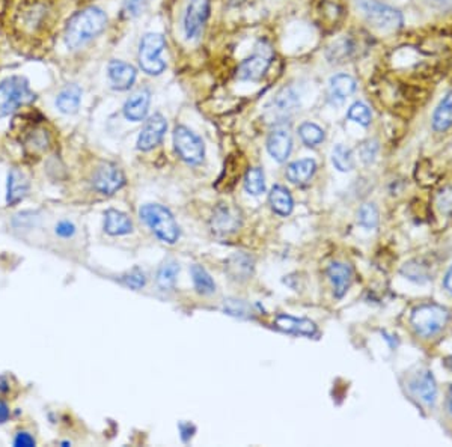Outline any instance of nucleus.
I'll use <instances>...</instances> for the list:
<instances>
[{"mask_svg":"<svg viewBox=\"0 0 452 447\" xmlns=\"http://www.w3.org/2000/svg\"><path fill=\"white\" fill-rule=\"evenodd\" d=\"M359 223L365 228H376L378 223V211L376 208V205L372 204H365L362 205V208L359 210Z\"/></svg>","mask_w":452,"mask_h":447,"instance_id":"nucleus-35","label":"nucleus"},{"mask_svg":"<svg viewBox=\"0 0 452 447\" xmlns=\"http://www.w3.org/2000/svg\"><path fill=\"white\" fill-rule=\"evenodd\" d=\"M180 273L178 263L173 259H168L162 263V267L158 268L157 273V285L160 286V290L169 291L175 286L177 276Z\"/></svg>","mask_w":452,"mask_h":447,"instance_id":"nucleus-28","label":"nucleus"},{"mask_svg":"<svg viewBox=\"0 0 452 447\" xmlns=\"http://www.w3.org/2000/svg\"><path fill=\"white\" fill-rule=\"evenodd\" d=\"M36 444L35 437L26 433V430H20L14 437V446L15 447H34Z\"/></svg>","mask_w":452,"mask_h":447,"instance_id":"nucleus-41","label":"nucleus"},{"mask_svg":"<svg viewBox=\"0 0 452 447\" xmlns=\"http://www.w3.org/2000/svg\"><path fill=\"white\" fill-rule=\"evenodd\" d=\"M241 226V212L231 205L220 204L213 212L211 229L217 235H229L239 230Z\"/></svg>","mask_w":452,"mask_h":447,"instance_id":"nucleus-12","label":"nucleus"},{"mask_svg":"<svg viewBox=\"0 0 452 447\" xmlns=\"http://www.w3.org/2000/svg\"><path fill=\"white\" fill-rule=\"evenodd\" d=\"M82 89L77 85H68L59 92L56 98V107L65 115H74L80 107Z\"/></svg>","mask_w":452,"mask_h":447,"instance_id":"nucleus-24","label":"nucleus"},{"mask_svg":"<svg viewBox=\"0 0 452 447\" xmlns=\"http://www.w3.org/2000/svg\"><path fill=\"white\" fill-rule=\"evenodd\" d=\"M76 232H77V226L71 220H61L56 223V226H54V234L63 239L73 238Z\"/></svg>","mask_w":452,"mask_h":447,"instance_id":"nucleus-40","label":"nucleus"},{"mask_svg":"<svg viewBox=\"0 0 452 447\" xmlns=\"http://www.w3.org/2000/svg\"><path fill=\"white\" fill-rule=\"evenodd\" d=\"M358 5L372 26L380 30H396L402 26V15L395 8L378 0H358Z\"/></svg>","mask_w":452,"mask_h":447,"instance_id":"nucleus-5","label":"nucleus"},{"mask_svg":"<svg viewBox=\"0 0 452 447\" xmlns=\"http://www.w3.org/2000/svg\"><path fill=\"white\" fill-rule=\"evenodd\" d=\"M166 130H168V122L162 115L157 113L151 116L139 134L138 148L140 151H151L155 148L162 142Z\"/></svg>","mask_w":452,"mask_h":447,"instance_id":"nucleus-13","label":"nucleus"},{"mask_svg":"<svg viewBox=\"0 0 452 447\" xmlns=\"http://www.w3.org/2000/svg\"><path fill=\"white\" fill-rule=\"evenodd\" d=\"M327 276L333 285V294H335V297H344V294L350 288L352 283V268L345 265V263L332 262L327 268Z\"/></svg>","mask_w":452,"mask_h":447,"instance_id":"nucleus-21","label":"nucleus"},{"mask_svg":"<svg viewBox=\"0 0 452 447\" xmlns=\"http://www.w3.org/2000/svg\"><path fill=\"white\" fill-rule=\"evenodd\" d=\"M151 102V94L148 89H140L134 92L131 97L125 101L124 115L131 122L144 121Z\"/></svg>","mask_w":452,"mask_h":447,"instance_id":"nucleus-18","label":"nucleus"},{"mask_svg":"<svg viewBox=\"0 0 452 447\" xmlns=\"http://www.w3.org/2000/svg\"><path fill=\"white\" fill-rule=\"evenodd\" d=\"M267 149L276 162L283 163L285 160L290 157L292 149L291 134L283 129H277L272 131L267 139Z\"/></svg>","mask_w":452,"mask_h":447,"instance_id":"nucleus-19","label":"nucleus"},{"mask_svg":"<svg viewBox=\"0 0 452 447\" xmlns=\"http://www.w3.org/2000/svg\"><path fill=\"white\" fill-rule=\"evenodd\" d=\"M107 17L100 8H86V10L74 14L65 28V44L68 49L77 50L89 43L105 30Z\"/></svg>","mask_w":452,"mask_h":447,"instance_id":"nucleus-1","label":"nucleus"},{"mask_svg":"<svg viewBox=\"0 0 452 447\" xmlns=\"http://www.w3.org/2000/svg\"><path fill=\"white\" fill-rule=\"evenodd\" d=\"M445 288L452 292V265L449 268V271L446 273V277H445Z\"/></svg>","mask_w":452,"mask_h":447,"instance_id":"nucleus-45","label":"nucleus"},{"mask_svg":"<svg viewBox=\"0 0 452 447\" xmlns=\"http://www.w3.org/2000/svg\"><path fill=\"white\" fill-rule=\"evenodd\" d=\"M435 205L442 214L452 215V187L443 188L435 197Z\"/></svg>","mask_w":452,"mask_h":447,"instance_id":"nucleus-39","label":"nucleus"},{"mask_svg":"<svg viewBox=\"0 0 452 447\" xmlns=\"http://www.w3.org/2000/svg\"><path fill=\"white\" fill-rule=\"evenodd\" d=\"M446 405H448V410H449L451 416H452V387H451L449 393H448V401H446Z\"/></svg>","mask_w":452,"mask_h":447,"instance_id":"nucleus-46","label":"nucleus"},{"mask_svg":"<svg viewBox=\"0 0 452 447\" xmlns=\"http://www.w3.org/2000/svg\"><path fill=\"white\" fill-rule=\"evenodd\" d=\"M192 277L196 291L202 295H210L216 291V285H214L211 276L207 273V270L201 265L192 267Z\"/></svg>","mask_w":452,"mask_h":447,"instance_id":"nucleus-29","label":"nucleus"},{"mask_svg":"<svg viewBox=\"0 0 452 447\" xmlns=\"http://www.w3.org/2000/svg\"><path fill=\"white\" fill-rule=\"evenodd\" d=\"M149 0H124L122 12L127 19H136L138 15L145 11Z\"/></svg>","mask_w":452,"mask_h":447,"instance_id":"nucleus-36","label":"nucleus"},{"mask_svg":"<svg viewBox=\"0 0 452 447\" xmlns=\"http://www.w3.org/2000/svg\"><path fill=\"white\" fill-rule=\"evenodd\" d=\"M376 154H377V143L376 142L363 143L362 149H360V155L365 163H371L372 160H374Z\"/></svg>","mask_w":452,"mask_h":447,"instance_id":"nucleus-42","label":"nucleus"},{"mask_svg":"<svg viewBox=\"0 0 452 447\" xmlns=\"http://www.w3.org/2000/svg\"><path fill=\"white\" fill-rule=\"evenodd\" d=\"M451 364H452V358H451Z\"/></svg>","mask_w":452,"mask_h":447,"instance_id":"nucleus-48","label":"nucleus"},{"mask_svg":"<svg viewBox=\"0 0 452 447\" xmlns=\"http://www.w3.org/2000/svg\"><path fill=\"white\" fill-rule=\"evenodd\" d=\"M276 329L290 334H300V336H315L316 325L306 318H296L290 315H277L275 319Z\"/></svg>","mask_w":452,"mask_h":447,"instance_id":"nucleus-16","label":"nucleus"},{"mask_svg":"<svg viewBox=\"0 0 452 447\" xmlns=\"http://www.w3.org/2000/svg\"><path fill=\"white\" fill-rule=\"evenodd\" d=\"M272 62V50L270 47L266 44H259L257 47V53L250 56L249 59L241 62V65L237 71V77L240 80H250V82H257L263 77Z\"/></svg>","mask_w":452,"mask_h":447,"instance_id":"nucleus-8","label":"nucleus"},{"mask_svg":"<svg viewBox=\"0 0 452 447\" xmlns=\"http://www.w3.org/2000/svg\"><path fill=\"white\" fill-rule=\"evenodd\" d=\"M164 38L160 34H147L142 38L139 45V63L140 68L149 76H160L166 69L163 59Z\"/></svg>","mask_w":452,"mask_h":447,"instance_id":"nucleus-4","label":"nucleus"},{"mask_svg":"<svg viewBox=\"0 0 452 447\" xmlns=\"http://www.w3.org/2000/svg\"><path fill=\"white\" fill-rule=\"evenodd\" d=\"M140 219L144 220L149 229L162 239V241L173 244L180 238V228L175 219L169 210L158 204H148L144 205L139 211Z\"/></svg>","mask_w":452,"mask_h":447,"instance_id":"nucleus-2","label":"nucleus"},{"mask_svg":"<svg viewBox=\"0 0 452 447\" xmlns=\"http://www.w3.org/2000/svg\"><path fill=\"white\" fill-rule=\"evenodd\" d=\"M225 268L234 281H246L252 276L253 259L246 253H235L226 261Z\"/></svg>","mask_w":452,"mask_h":447,"instance_id":"nucleus-22","label":"nucleus"},{"mask_svg":"<svg viewBox=\"0 0 452 447\" xmlns=\"http://www.w3.org/2000/svg\"><path fill=\"white\" fill-rule=\"evenodd\" d=\"M210 15V0H189L184 15V30L187 39H196L202 34Z\"/></svg>","mask_w":452,"mask_h":447,"instance_id":"nucleus-10","label":"nucleus"},{"mask_svg":"<svg viewBox=\"0 0 452 447\" xmlns=\"http://www.w3.org/2000/svg\"><path fill=\"white\" fill-rule=\"evenodd\" d=\"M270 205L275 212L279 215H288L292 211L294 202H292V197L287 188L282 186H275L270 191Z\"/></svg>","mask_w":452,"mask_h":447,"instance_id":"nucleus-27","label":"nucleus"},{"mask_svg":"<svg viewBox=\"0 0 452 447\" xmlns=\"http://www.w3.org/2000/svg\"><path fill=\"white\" fill-rule=\"evenodd\" d=\"M29 193V179L17 167L10 171L6 187V202L8 205H17Z\"/></svg>","mask_w":452,"mask_h":447,"instance_id":"nucleus-20","label":"nucleus"},{"mask_svg":"<svg viewBox=\"0 0 452 447\" xmlns=\"http://www.w3.org/2000/svg\"><path fill=\"white\" fill-rule=\"evenodd\" d=\"M332 163L339 172H350L354 166L352 151L344 145H338L332 151Z\"/></svg>","mask_w":452,"mask_h":447,"instance_id":"nucleus-30","label":"nucleus"},{"mask_svg":"<svg viewBox=\"0 0 452 447\" xmlns=\"http://www.w3.org/2000/svg\"><path fill=\"white\" fill-rule=\"evenodd\" d=\"M195 430L196 428L192 425V423H180V433H181V438H182V441L187 443L190 438L193 437L195 434Z\"/></svg>","mask_w":452,"mask_h":447,"instance_id":"nucleus-43","label":"nucleus"},{"mask_svg":"<svg viewBox=\"0 0 452 447\" xmlns=\"http://www.w3.org/2000/svg\"><path fill=\"white\" fill-rule=\"evenodd\" d=\"M121 282L131 290H140L142 286L145 285L147 279H145V274L142 273L139 268H134L130 271V273H127L121 277Z\"/></svg>","mask_w":452,"mask_h":447,"instance_id":"nucleus-38","label":"nucleus"},{"mask_svg":"<svg viewBox=\"0 0 452 447\" xmlns=\"http://www.w3.org/2000/svg\"><path fill=\"white\" fill-rule=\"evenodd\" d=\"M401 273L407 279H410V281L418 283H424L430 279V273H428L427 265H424V263H421L419 261H410L407 263H404Z\"/></svg>","mask_w":452,"mask_h":447,"instance_id":"nucleus-32","label":"nucleus"},{"mask_svg":"<svg viewBox=\"0 0 452 447\" xmlns=\"http://www.w3.org/2000/svg\"><path fill=\"white\" fill-rule=\"evenodd\" d=\"M316 171V164L314 160L305 158V160H297V162L291 163L287 167V178L292 182V184H306L308 181H311L314 173Z\"/></svg>","mask_w":452,"mask_h":447,"instance_id":"nucleus-25","label":"nucleus"},{"mask_svg":"<svg viewBox=\"0 0 452 447\" xmlns=\"http://www.w3.org/2000/svg\"><path fill=\"white\" fill-rule=\"evenodd\" d=\"M300 106L299 95L291 87H283L282 91L276 94V97L267 106V118L270 121H283L290 118Z\"/></svg>","mask_w":452,"mask_h":447,"instance_id":"nucleus-11","label":"nucleus"},{"mask_svg":"<svg viewBox=\"0 0 452 447\" xmlns=\"http://www.w3.org/2000/svg\"><path fill=\"white\" fill-rule=\"evenodd\" d=\"M244 187L253 196L264 193V190H266L264 173L259 169V167H252V169L248 171V173H246V178H244Z\"/></svg>","mask_w":452,"mask_h":447,"instance_id":"nucleus-31","label":"nucleus"},{"mask_svg":"<svg viewBox=\"0 0 452 447\" xmlns=\"http://www.w3.org/2000/svg\"><path fill=\"white\" fill-rule=\"evenodd\" d=\"M105 230L114 237L127 235L133 230V223L127 214L118 210H107L105 214Z\"/></svg>","mask_w":452,"mask_h":447,"instance_id":"nucleus-23","label":"nucleus"},{"mask_svg":"<svg viewBox=\"0 0 452 447\" xmlns=\"http://www.w3.org/2000/svg\"><path fill=\"white\" fill-rule=\"evenodd\" d=\"M452 127V91L440 101L433 115V129L435 131H446Z\"/></svg>","mask_w":452,"mask_h":447,"instance_id":"nucleus-26","label":"nucleus"},{"mask_svg":"<svg viewBox=\"0 0 452 447\" xmlns=\"http://www.w3.org/2000/svg\"><path fill=\"white\" fill-rule=\"evenodd\" d=\"M173 143L178 155L189 164H200L202 163L205 155V148L202 140L197 135L190 131L187 127H177L173 133Z\"/></svg>","mask_w":452,"mask_h":447,"instance_id":"nucleus-7","label":"nucleus"},{"mask_svg":"<svg viewBox=\"0 0 452 447\" xmlns=\"http://www.w3.org/2000/svg\"><path fill=\"white\" fill-rule=\"evenodd\" d=\"M109 78L112 87L116 91H127L136 80V69L130 63L122 61H112L109 63Z\"/></svg>","mask_w":452,"mask_h":447,"instance_id":"nucleus-14","label":"nucleus"},{"mask_svg":"<svg viewBox=\"0 0 452 447\" xmlns=\"http://www.w3.org/2000/svg\"><path fill=\"white\" fill-rule=\"evenodd\" d=\"M410 390L415 397H418L422 404L431 406L435 401V395H438V387H435V381L433 378L431 372L424 371L419 372L416 377L410 382Z\"/></svg>","mask_w":452,"mask_h":447,"instance_id":"nucleus-15","label":"nucleus"},{"mask_svg":"<svg viewBox=\"0 0 452 447\" xmlns=\"http://www.w3.org/2000/svg\"><path fill=\"white\" fill-rule=\"evenodd\" d=\"M125 184V178L118 166L112 163L101 164L97 171L94 172L92 177V187L100 191L101 195H114L118 190L122 188Z\"/></svg>","mask_w":452,"mask_h":447,"instance_id":"nucleus-9","label":"nucleus"},{"mask_svg":"<svg viewBox=\"0 0 452 447\" xmlns=\"http://www.w3.org/2000/svg\"><path fill=\"white\" fill-rule=\"evenodd\" d=\"M224 307L229 315L240 316V318L250 316V307H249V305H246L243 300H233V298L225 300Z\"/></svg>","mask_w":452,"mask_h":447,"instance_id":"nucleus-37","label":"nucleus"},{"mask_svg":"<svg viewBox=\"0 0 452 447\" xmlns=\"http://www.w3.org/2000/svg\"><path fill=\"white\" fill-rule=\"evenodd\" d=\"M356 87H358V83L352 76L347 74H338L335 77L330 78L329 83V101L332 105L339 106L343 102L352 97V95L356 92Z\"/></svg>","mask_w":452,"mask_h":447,"instance_id":"nucleus-17","label":"nucleus"},{"mask_svg":"<svg viewBox=\"0 0 452 447\" xmlns=\"http://www.w3.org/2000/svg\"><path fill=\"white\" fill-rule=\"evenodd\" d=\"M35 94L30 91L26 78L14 76L0 83V118L14 113L20 106L30 105Z\"/></svg>","mask_w":452,"mask_h":447,"instance_id":"nucleus-3","label":"nucleus"},{"mask_svg":"<svg viewBox=\"0 0 452 447\" xmlns=\"http://www.w3.org/2000/svg\"><path fill=\"white\" fill-rule=\"evenodd\" d=\"M299 134L301 140H303L308 146H316L324 140V131L320 129L319 125L311 124V122H305L300 125Z\"/></svg>","mask_w":452,"mask_h":447,"instance_id":"nucleus-33","label":"nucleus"},{"mask_svg":"<svg viewBox=\"0 0 452 447\" xmlns=\"http://www.w3.org/2000/svg\"><path fill=\"white\" fill-rule=\"evenodd\" d=\"M10 416H11L10 406H8V404L5 401H2V399H0V425H3V423H6L8 419H10Z\"/></svg>","mask_w":452,"mask_h":447,"instance_id":"nucleus-44","label":"nucleus"},{"mask_svg":"<svg viewBox=\"0 0 452 447\" xmlns=\"http://www.w3.org/2000/svg\"><path fill=\"white\" fill-rule=\"evenodd\" d=\"M348 119L360 124L362 127H368L371 124V111L363 102H354L348 110Z\"/></svg>","mask_w":452,"mask_h":447,"instance_id":"nucleus-34","label":"nucleus"},{"mask_svg":"<svg viewBox=\"0 0 452 447\" xmlns=\"http://www.w3.org/2000/svg\"><path fill=\"white\" fill-rule=\"evenodd\" d=\"M243 3V0H229V5L231 6H239Z\"/></svg>","mask_w":452,"mask_h":447,"instance_id":"nucleus-47","label":"nucleus"},{"mask_svg":"<svg viewBox=\"0 0 452 447\" xmlns=\"http://www.w3.org/2000/svg\"><path fill=\"white\" fill-rule=\"evenodd\" d=\"M448 319L449 314L446 309L438 305H424L413 310L410 321L416 333L428 338L440 331L446 325Z\"/></svg>","mask_w":452,"mask_h":447,"instance_id":"nucleus-6","label":"nucleus"}]
</instances>
